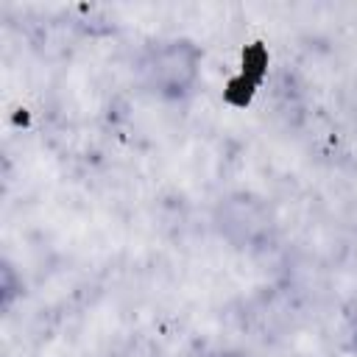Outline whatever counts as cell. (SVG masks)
I'll list each match as a JSON object with an SVG mask.
<instances>
[{
	"mask_svg": "<svg viewBox=\"0 0 357 357\" xmlns=\"http://www.w3.org/2000/svg\"><path fill=\"white\" fill-rule=\"evenodd\" d=\"M142 81L159 98H184L201 75V50L187 39L153 45L139 61Z\"/></svg>",
	"mask_w": 357,
	"mask_h": 357,
	"instance_id": "1",
	"label": "cell"
},
{
	"mask_svg": "<svg viewBox=\"0 0 357 357\" xmlns=\"http://www.w3.org/2000/svg\"><path fill=\"white\" fill-rule=\"evenodd\" d=\"M354 349H357V335H354Z\"/></svg>",
	"mask_w": 357,
	"mask_h": 357,
	"instance_id": "2",
	"label": "cell"
}]
</instances>
